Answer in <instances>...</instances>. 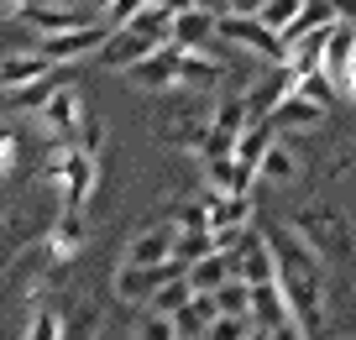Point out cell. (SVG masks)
Instances as JSON below:
<instances>
[{
  "label": "cell",
  "mask_w": 356,
  "mask_h": 340,
  "mask_svg": "<svg viewBox=\"0 0 356 340\" xmlns=\"http://www.w3.org/2000/svg\"><path fill=\"white\" fill-rule=\"evenodd\" d=\"M289 225H293V231H299L320 257H330V262H341V257L351 252V231H346V220L335 215L330 204H304Z\"/></svg>",
  "instance_id": "cell-1"
},
{
  "label": "cell",
  "mask_w": 356,
  "mask_h": 340,
  "mask_svg": "<svg viewBox=\"0 0 356 340\" xmlns=\"http://www.w3.org/2000/svg\"><path fill=\"white\" fill-rule=\"evenodd\" d=\"M220 42L246 47V53L262 58V63H289V42H283V32H273L262 16H220Z\"/></svg>",
  "instance_id": "cell-2"
},
{
  "label": "cell",
  "mask_w": 356,
  "mask_h": 340,
  "mask_svg": "<svg viewBox=\"0 0 356 340\" xmlns=\"http://www.w3.org/2000/svg\"><path fill=\"white\" fill-rule=\"evenodd\" d=\"M84 95H79V84L68 79L63 89H58L53 99H47L42 110H37V126H42L47 142H79V126H84Z\"/></svg>",
  "instance_id": "cell-3"
},
{
  "label": "cell",
  "mask_w": 356,
  "mask_h": 340,
  "mask_svg": "<svg viewBox=\"0 0 356 340\" xmlns=\"http://www.w3.org/2000/svg\"><path fill=\"white\" fill-rule=\"evenodd\" d=\"M178 273H184V267H136V262H121V267H115V277H111V293L115 298H121V304H152V298H157V288H163V283H173V277Z\"/></svg>",
  "instance_id": "cell-4"
},
{
  "label": "cell",
  "mask_w": 356,
  "mask_h": 340,
  "mask_svg": "<svg viewBox=\"0 0 356 340\" xmlns=\"http://www.w3.org/2000/svg\"><path fill=\"white\" fill-rule=\"evenodd\" d=\"M121 79H126L131 89H142V95H163V89H173L178 79H184V53L168 42V47H157L152 58H142L136 68H126Z\"/></svg>",
  "instance_id": "cell-5"
},
{
  "label": "cell",
  "mask_w": 356,
  "mask_h": 340,
  "mask_svg": "<svg viewBox=\"0 0 356 340\" xmlns=\"http://www.w3.org/2000/svg\"><path fill=\"white\" fill-rule=\"evenodd\" d=\"M126 262H136V267H173L178 262V225L163 220V225L136 231L131 246H126Z\"/></svg>",
  "instance_id": "cell-6"
},
{
  "label": "cell",
  "mask_w": 356,
  "mask_h": 340,
  "mask_svg": "<svg viewBox=\"0 0 356 340\" xmlns=\"http://www.w3.org/2000/svg\"><path fill=\"white\" fill-rule=\"evenodd\" d=\"M231 267L236 277H246V283H278V252H273V241H267V231H246L241 252H231Z\"/></svg>",
  "instance_id": "cell-7"
},
{
  "label": "cell",
  "mask_w": 356,
  "mask_h": 340,
  "mask_svg": "<svg viewBox=\"0 0 356 340\" xmlns=\"http://www.w3.org/2000/svg\"><path fill=\"white\" fill-rule=\"evenodd\" d=\"M257 168H246L236 152H225V157H204V188L210 194H225V199H236V194H252V184H257Z\"/></svg>",
  "instance_id": "cell-8"
},
{
  "label": "cell",
  "mask_w": 356,
  "mask_h": 340,
  "mask_svg": "<svg viewBox=\"0 0 356 340\" xmlns=\"http://www.w3.org/2000/svg\"><path fill=\"white\" fill-rule=\"evenodd\" d=\"M215 37H220V16L204 11V6H189V11H178V16H173V37H168V42L184 47V53H200V47L210 53Z\"/></svg>",
  "instance_id": "cell-9"
},
{
  "label": "cell",
  "mask_w": 356,
  "mask_h": 340,
  "mask_svg": "<svg viewBox=\"0 0 356 340\" xmlns=\"http://www.w3.org/2000/svg\"><path fill=\"white\" fill-rule=\"evenodd\" d=\"M58 68H63V63L42 58L37 47H6V63H0V84H6V95H11V89H26V84H37V79L58 74Z\"/></svg>",
  "instance_id": "cell-10"
},
{
  "label": "cell",
  "mask_w": 356,
  "mask_h": 340,
  "mask_svg": "<svg viewBox=\"0 0 356 340\" xmlns=\"http://www.w3.org/2000/svg\"><path fill=\"white\" fill-rule=\"evenodd\" d=\"M157 47H168V42H152V37L131 32V26H115L111 42H105V53H100V63L111 68V74H126V68H136L142 58H152Z\"/></svg>",
  "instance_id": "cell-11"
},
{
  "label": "cell",
  "mask_w": 356,
  "mask_h": 340,
  "mask_svg": "<svg viewBox=\"0 0 356 340\" xmlns=\"http://www.w3.org/2000/svg\"><path fill=\"white\" fill-rule=\"evenodd\" d=\"M22 22L32 26V37H58V32H79V26L100 22V16H84L79 6H32Z\"/></svg>",
  "instance_id": "cell-12"
},
{
  "label": "cell",
  "mask_w": 356,
  "mask_h": 340,
  "mask_svg": "<svg viewBox=\"0 0 356 340\" xmlns=\"http://www.w3.org/2000/svg\"><path fill=\"white\" fill-rule=\"evenodd\" d=\"M53 262H68V257L84 252V209H63L53 220V231H47V246H42Z\"/></svg>",
  "instance_id": "cell-13"
},
{
  "label": "cell",
  "mask_w": 356,
  "mask_h": 340,
  "mask_svg": "<svg viewBox=\"0 0 356 340\" xmlns=\"http://www.w3.org/2000/svg\"><path fill=\"white\" fill-rule=\"evenodd\" d=\"M273 121L289 126V131H314V126L330 121V105H320V99H309V95H289L278 110H273Z\"/></svg>",
  "instance_id": "cell-14"
},
{
  "label": "cell",
  "mask_w": 356,
  "mask_h": 340,
  "mask_svg": "<svg viewBox=\"0 0 356 340\" xmlns=\"http://www.w3.org/2000/svg\"><path fill=\"white\" fill-rule=\"evenodd\" d=\"M252 319H257V330H278L283 319H293L283 283H257L252 288Z\"/></svg>",
  "instance_id": "cell-15"
},
{
  "label": "cell",
  "mask_w": 356,
  "mask_h": 340,
  "mask_svg": "<svg viewBox=\"0 0 356 340\" xmlns=\"http://www.w3.org/2000/svg\"><path fill=\"white\" fill-rule=\"evenodd\" d=\"M204 204H210V231H246L252 225V194H204Z\"/></svg>",
  "instance_id": "cell-16"
},
{
  "label": "cell",
  "mask_w": 356,
  "mask_h": 340,
  "mask_svg": "<svg viewBox=\"0 0 356 340\" xmlns=\"http://www.w3.org/2000/svg\"><path fill=\"white\" fill-rule=\"evenodd\" d=\"M178 53H184V47H178ZM178 84L184 89H215V84H225V63L215 53H184V79H178Z\"/></svg>",
  "instance_id": "cell-17"
},
{
  "label": "cell",
  "mask_w": 356,
  "mask_h": 340,
  "mask_svg": "<svg viewBox=\"0 0 356 340\" xmlns=\"http://www.w3.org/2000/svg\"><path fill=\"white\" fill-rule=\"evenodd\" d=\"M173 319H178V335L184 340H204L210 325L220 319V304H215V293H194V304L184 309V314H173Z\"/></svg>",
  "instance_id": "cell-18"
},
{
  "label": "cell",
  "mask_w": 356,
  "mask_h": 340,
  "mask_svg": "<svg viewBox=\"0 0 356 340\" xmlns=\"http://www.w3.org/2000/svg\"><path fill=\"white\" fill-rule=\"evenodd\" d=\"M278 142V121L267 115V121H252L241 131V142H236V157H241L246 168H262V157H267V147Z\"/></svg>",
  "instance_id": "cell-19"
},
{
  "label": "cell",
  "mask_w": 356,
  "mask_h": 340,
  "mask_svg": "<svg viewBox=\"0 0 356 340\" xmlns=\"http://www.w3.org/2000/svg\"><path fill=\"white\" fill-rule=\"evenodd\" d=\"M231 277H236V267H231L225 252H210V257H200V262L189 267V283L200 288V293H215V288H225Z\"/></svg>",
  "instance_id": "cell-20"
},
{
  "label": "cell",
  "mask_w": 356,
  "mask_h": 340,
  "mask_svg": "<svg viewBox=\"0 0 356 340\" xmlns=\"http://www.w3.org/2000/svg\"><path fill=\"white\" fill-rule=\"evenodd\" d=\"M194 293H200V288L189 283V273H178L173 283H163V288H157V298H152L147 309H157V314H184V309L194 304Z\"/></svg>",
  "instance_id": "cell-21"
},
{
  "label": "cell",
  "mask_w": 356,
  "mask_h": 340,
  "mask_svg": "<svg viewBox=\"0 0 356 340\" xmlns=\"http://www.w3.org/2000/svg\"><path fill=\"white\" fill-rule=\"evenodd\" d=\"M63 84H68V74H63V68H58V74L37 79V84H26V89H11V95H6V99H11V105H22V110H42V105H47V99H53L58 89H63Z\"/></svg>",
  "instance_id": "cell-22"
},
{
  "label": "cell",
  "mask_w": 356,
  "mask_h": 340,
  "mask_svg": "<svg viewBox=\"0 0 356 340\" xmlns=\"http://www.w3.org/2000/svg\"><path fill=\"white\" fill-rule=\"evenodd\" d=\"M257 173H262L267 184H293V178H299V157H293V152H289L283 142H273V147H267V157H262V168H257Z\"/></svg>",
  "instance_id": "cell-23"
},
{
  "label": "cell",
  "mask_w": 356,
  "mask_h": 340,
  "mask_svg": "<svg viewBox=\"0 0 356 340\" xmlns=\"http://www.w3.org/2000/svg\"><path fill=\"white\" fill-rule=\"evenodd\" d=\"M131 340H184V335H178V319H173V314H157V309H147V314L136 319Z\"/></svg>",
  "instance_id": "cell-24"
},
{
  "label": "cell",
  "mask_w": 356,
  "mask_h": 340,
  "mask_svg": "<svg viewBox=\"0 0 356 340\" xmlns=\"http://www.w3.org/2000/svg\"><path fill=\"white\" fill-rule=\"evenodd\" d=\"M210 252H215V231H178V267H184V273Z\"/></svg>",
  "instance_id": "cell-25"
},
{
  "label": "cell",
  "mask_w": 356,
  "mask_h": 340,
  "mask_svg": "<svg viewBox=\"0 0 356 340\" xmlns=\"http://www.w3.org/2000/svg\"><path fill=\"white\" fill-rule=\"evenodd\" d=\"M215 304H220V314H252V283L231 277L225 288H215Z\"/></svg>",
  "instance_id": "cell-26"
},
{
  "label": "cell",
  "mask_w": 356,
  "mask_h": 340,
  "mask_svg": "<svg viewBox=\"0 0 356 340\" xmlns=\"http://www.w3.org/2000/svg\"><path fill=\"white\" fill-rule=\"evenodd\" d=\"M22 340H68V325L53 314V309H37L32 325L22 330Z\"/></svg>",
  "instance_id": "cell-27"
},
{
  "label": "cell",
  "mask_w": 356,
  "mask_h": 340,
  "mask_svg": "<svg viewBox=\"0 0 356 340\" xmlns=\"http://www.w3.org/2000/svg\"><path fill=\"white\" fill-rule=\"evenodd\" d=\"M299 11H304V0H267V6H262L257 16H262V22L273 26V32H289V26L299 22Z\"/></svg>",
  "instance_id": "cell-28"
},
{
  "label": "cell",
  "mask_w": 356,
  "mask_h": 340,
  "mask_svg": "<svg viewBox=\"0 0 356 340\" xmlns=\"http://www.w3.org/2000/svg\"><path fill=\"white\" fill-rule=\"evenodd\" d=\"M252 330H257L252 314H220V319L210 325V335H204V340H246Z\"/></svg>",
  "instance_id": "cell-29"
},
{
  "label": "cell",
  "mask_w": 356,
  "mask_h": 340,
  "mask_svg": "<svg viewBox=\"0 0 356 340\" xmlns=\"http://www.w3.org/2000/svg\"><path fill=\"white\" fill-rule=\"evenodd\" d=\"M299 95L320 99V105H335V95H341V89H335L330 74H304V79H299Z\"/></svg>",
  "instance_id": "cell-30"
},
{
  "label": "cell",
  "mask_w": 356,
  "mask_h": 340,
  "mask_svg": "<svg viewBox=\"0 0 356 340\" xmlns=\"http://www.w3.org/2000/svg\"><path fill=\"white\" fill-rule=\"evenodd\" d=\"M173 225L178 231H210V204H184V209H173Z\"/></svg>",
  "instance_id": "cell-31"
},
{
  "label": "cell",
  "mask_w": 356,
  "mask_h": 340,
  "mask_svg": "<svg viewBox=\"0 0 356 340\" xmlns=\"http://www.w3.org/2000/svg\"><path fill=\"white\" fill-rule=\"evenodd\" d=\"M79 147H84L89 157L105 152V121H100V115H84V126H79Z\"/></svg>",
  "instance_id": "cell-32"
},
{
  "label": "cell",
  "mask_w": 356,
  "mask_h": 340,
  "mask_svg": "<svg viewBox=\"0 0 356 340\" xmlns=\"http://www.w3.org/2000/svg\"><path fill=\"white\" fill-rule=\"evenodd\" d=\"M0 178H6V184L16 178V131L11 126H6V136H0Z\"/></svg>",
  "instance_id": "cell-33"
},
{
  "label": "cell",
  "mask_w": 356,
  "mask_h": 340,
  "mask_svg": "<svg viewBox=\"0 0 356 340\" xmlns=\"http://www.w3.org/2000/svg\"><path fill=\"white\" fill-rule=\"evenodd\" d=\"M142 6H147V0H115L111 11H105V26H126L136 11H142Z\"/></svg>",
  "instance_id": "cell-34"
},
{
  "label": "cell",
  "mask_w": 356,
  "mask_h": 340,
  "mask_svg": "<svg viewBox=\"0 0 356 340\" xmlns=\"http://www.w3.org/2000/svg\"><path fill=\"white\" fill-rule=\"evenodd\" d=\"M273 340H309V330H304L299 319H283V325L273 330Z\"/></svg>",
  "instance_id": "cell-35"
},
{
  "label": "cell",
  "mask_w": 356,
  "mask_h": 340,
  "mask_svg": "<svg viewBox=\"0 0 356 340\" xmlns=\"http://www.w3.org/2000/svg\"><path fill=\"white\" fill-rule=\"evenodd\" d=\"M267 0H225V16H257Z\"/></svg>",
  "instance_id": "cell-36"
},
{
  "label": "cell",
  "mask_w": 356,
  "mask_h": 340,
  "mask_svg": "<svg viewBox=\"0 0 356 340\" xmlns=\"http://www.w3.org/2000/svg\"><path fill=\"white\" fill-rule=\"evenodd\" d=\"M0 16H6V22H16V16H26V0H0Z\"/></svg>",
  "instance_id": "cell-37"
},
{
  "label": "cell",
  "mask_w": 356,
  "mask_h": 340,
  "mask_svg": "<svg viewBox=\"0 0 356 340\" xmlns=\"http://www.w3.org/2000/svg\"><path fill=\"white\" fill-rule=\"evenodd\" d=\"M168 11H189V6H200V0H163Z\"/></svg>",
  "instance_id": "cell-38"
},
{
  "label": "cell",
  "mask_w": 356,
  "mask_h": 340,
  "mask_svg": "<svg viewBox=\"0 0 356 340\" xmlns=\"http://www.w3.org/2000/svg\"><path fill=\"white\" fill-rule=\"evenodd\" d=\"M89 6H95V16H100V22H105V11H111L115 0H89Z\"/></svg>",
  "instance_id": "cell-39"
},
{
  "label": "cell",
  "mask_w": 356,
  "mask_h": 340,
  "mask_svg": "<svg viewBox=\"0 0 356 340\" xmlns=\"http://www.w3.org/2000/svg\"><path fill=\"white\" fill-rule=\"evenodd\" d=\"M246 340H273V330H252V335H246Z\"/></svg>",
  "instance_id": "cell-40"
}]
</instances>
